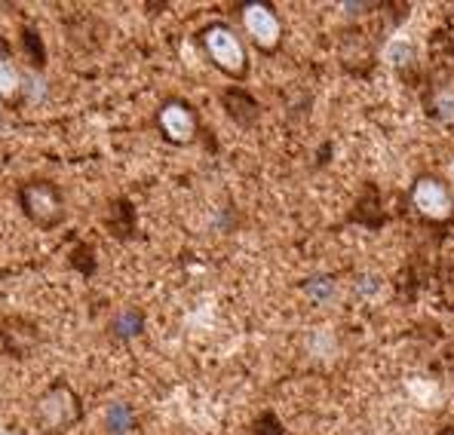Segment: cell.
<instances>
[{"instance_id":"1","label":"cell","mask_w":454,"mask_h":435,"mask_svg":"<svg viewBox=\"0 0 454 435\" xmlns=\"http://www.w3.org/2000/svg\"><path fill=\"white\" fill-rule=\"evenodd\" d=\"M83 420V399L68 380H52L35 399L31 423L40 435H68Z\"/></svg>"},{"instance_id":"2","label":"cell","mask_w":454,"mask_h":435,"mask_svg":"<svg viewBox=\"0 0 454 435\" xmlns=\"http://www.w3.org/2000/svg\"><path fill=\"white\" fill-rule=\"evenodd\" d=\"M197 43L203 56L215 71L231 77L233 83L249 77V50H246L243 37L231 28L227 22H209L197 31Z\"/></svg>"},{"instance_id":"3","label":"cell","mask_w":454,"mask_h":435,"mask_svg":"<svg viewBox=\"0 0 454 435\" xmlns=\"http://www.w3.org/2000/svg\"><path fill=\"white\" fill-rule=\"evenodd\" d=\"M16 199L22 215L40 230H56L68 221V203H65L62 187L50 178H31V182L19 184Z\"/></svg>"},{"instance_id":"4","label":"cell","mask_w":454,"mask_h":435,"mask_svg":"<svg viewBox=\"0 0 454 435\" xmlns=\"http://www.w3.org/2000/svg\"><path fill=\"white\" fill-rule=\"evenodd\" d=\"M239 19H243L246 37L252 40L258 52L264 56H277L279 46H283L286 28L279 12L273 10L270 4H262V0H249V4L239 6Z\"/></svg>"},{"instance_id":"5","label":"cell","mask_w":454,"mask_h":435,"mask_svg":"<svg viewBox=\"0 0 454 435\" xmlns=\"http://www.w3.org/2000/svg\"><path fill=\"white\" fill-rule=\"evenodd\" d=\"M157 129L172 147H188L200 136V117L184 98H166L157 108Z\"/></svg>"},{"instance_id":"6","label":"cell","mask_w":454,"mask_h":435,"mask_svg":"<svg viewBox=\"0 0 454 435\" xmlns=\"http://www.w3.org/2000/svg\"><path fill=\"white\" fill-rule=\"evenodd\" d=\"M411 206L420 218L427 221H449L454 215V193L451 187L436 175H420L415 184H411L409 193Z\"/></svg>"},{"instance_id":"7","label":"cell","mask_w":454,"mask_h":435,"mask_svg":"<svg viewBox=\"0 0 454 435\" xmlns=\"http://www.w3.org/2000/svg\"><path fill=\"white\" fill-rule=\"evenodd\" d=\"M40 344V331L31 319L6 316L0 319V353L4 356H28Z\"/></svg>"},{"instance_id":"8","label":"cell","mask_w":454,"mask_h":435,"mask_svg":"<svg viewBox=\"0 0 454 435\" xmlns=\"http://www.w3.org/2000/svg\"><path fill=\"white\" fill-rule=\"evenodd\" d=\"M25 102V80L10 46L0 40V108H16Z\"/></svg>"},{"instance_id":"9","label":"cell","mask_w":454,"mask_h":435,"mask_svg":"<svg viewBox=\"0 0 454 435\" xmlns=\"http://www.w3.org/2000/svg\"><path fill=\"white\" fill-rule=\"evenodd\" d=\"M222 105H224L227 117H231L237 126H243V129H252V126L258 123V117H262V105H258V98L237 83L227 86V89L222 92Z\"/></svg>"},{"instance_id":"10","label":"cell","mask_w":454,"mask_h":435,"mask_svg":"<svg viewBox=\"0 0 454 435\" xmlns=\"http://www.w3.org/2000/svg\"><path fill=\"white\" fill-rule=\"evenodd\" d=\"M105 224H108V230L117 239H129L132 230H136V212H132L129 199H114L111 209H108V218H105Z\"/></svg>"},{"instance_id":"11","label":"cell","mask_w":454,"mask_h":435,"mask_svg":"<svg viewBox=\"0 0 454 435\" xmlns=\"http://www.w3.org/2000/svg\"><path fill=\"white\" fill-rule=\"evenodd\" d=\"M136 411H132L129 401H114L108 408V414H105V426H108L111 435H129L136 430Z\"/></svg>"},{"instance_id":"12","label":"cell","mask_w":454,"mask_h":435,"mask_svg":"<svg viewBox=\"0 0 454 435\" xmlns=\"http://www.w3.org/2000/svg\"><path fill=\"white\" fill-rule=\"evenodd\" d=\"M111 331H114V338H120V340L138 338V334L145 331V313L138 310V307H126V310L111 322Z\"/></svg>"},{"instance_id":"13","label":"cell","mask_w":454,"mask_h":435,"mask_svg":"<svg viewBox=\"0 0 454 435\" xmlns=\"http://www.w3.org/2000/svg\"><path fill=\"white\" fill-rule=\"evenodd\" d=\"M22 50H25V58L31 62V68H35V71L46 68V52H43V43H40V35L35 28L22 31Z\"/></svg>"},{"instance_id":"14","label":"cell","mask_w":454,"mask_h":435,"mask_svg":"<svg viewBox=\"0 0 454 435\" xmlns=\"http://www.w3.org/2000/svg\"><path fill=\"white\" fill-rule=\"evenodd\" d=\"M252 435H283V423H279V417L273 411H264L252 426Z\"/></svg>"},{"instance_id":"15","label":"cell","mask_w":454,"mask_h":435,"mask_svg":"<svg viewBox=\"0 0 454 435\" xmlns=\"http://www.w3.org/2000/svg\"><path fill=\"white\" fill-rule=\"evenodd\" d=\"M387 58H390L393 65H399V62H409L411 58V46L409 43H403V40H396V43L387 50Z\"/></svg>"},{"instance_id":"16","label":"cell","mask_w":454,"mask_h":435,"mask_svg":"<svg viewBox=\"0 0 454 435\" xmlns=\"http://www.w3.org/2000/svg\"><path fill=\"white\" fill-rule=\"evenodd\" d=\"M359 206H363V209H375V206H380L378 190L372 193V203H365V199H359ZM353 221H359V224H363V221H365V227H378V221H375V218H365L363 212H353Z\"/></svg>"},{"instance_id":"17","label":"cell","mask_w":454,"mask_h":435,"mask_svg":"<svg viewBox=\"0 0 454 435\" xmlns=\"http://www.w3.org/2000/svg\"><path fill=\"white\" fill-rule=\"evenodd\" d=\"M319 279H323V283H317V279H313V283H307L304 289L310 291L313 298H319V300H323L325 294H332V283H329V279H325V276H319Z\"/></svg>"},{"instance_id":"18","label":"cell","mask_w":454,"mask_h":435,"mask_svg":"<svg viewBox=\"0 0 454 435\" xmlns=\"http://www.w3.org/2000/svg\"><path fill=\"white\" fill-rule=\"evenodd\" d=\"M0 129H4V108H0Z\"/></svg>"}]
</instances>
